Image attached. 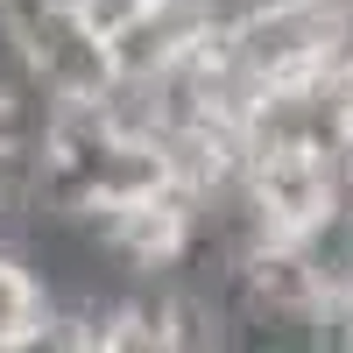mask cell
I'll use <instances>...</instances> for the list:
<instances>
[{
    "instance_id": "6da1fadb",
    "label": "cell",
    "mask_w": 353,
    "mask_h": 353,
    "mask_svg": "<svg viewBox=\"0 0 353 353\" xmlns=\"http://www.w3.org/2000/svg\"><path fill=\"white\" fill-rule=\"evenodd\" d=\"M14 36H21V64H28V92L43 106H99L113 92V43L92 36L78 14H50V8H14Z\"/></svg>"
},
{
    "instance_id": "7a4b0ae2",
    "label": "cell",
    "mask_w": 353,
    "mask_h": 353,
    "mask_svg": "<svg viewBox=\"0 0 353 353\" xmlns=\"http://www.w3.org/2000/svg\"><path fill=\"white\" fill-rule=\"evenodd\" d=\"M241 191L254 205V219L269 226V241H304L332 212H346V184L339 163L318 149H276V156H248Z\"/></svg>"
},
{
    "instance_id": "3957f363",
    "label": "cell",
    "mask_w": 353,
    "mask_h": 353,
    "mask_svg": "<svg viewBox=\"0 0 353 353\" xmlns=\"http://www.w3.org/2000/svg\"><path fill=\"white\" fill-rule=\"evenodd\" d=\"M50 318H57L50 283L28 269L21 248H0V339H28V332H43Z\"/></svg>"
},
{
    "instance_id": "277c9868",
    "label": "cell",
    "mask_w": 353,
    "mask_h": 353,
    "mask_svg": "<svg viewBox=\"0 0 353 353\" xmlns=\"http://www.w3.org/2000/svg\"><path fill=\"white\" fill-rule=\"evenodd\" d=\"M8 8H14V0H0V14H8Z\"/></svg>"
}]
</instances>
